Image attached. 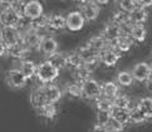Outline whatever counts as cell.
<instances>
[{
	"label": "cell",
	"instance_id": "cell-1",
	"mask_svg": "<svg viewBox=\"0 0 152 132\" xmlns=\"http://www.w3.org/2000/svg\"><path fill=\"white\" fill-rule=\"evenodd\" d=\"M59 73H61V70L54 67L48 59H45L38 64L35 78L37 81H39L40 84H50L59 77Z\"/></svg>",
	"mask_w": 152,
	"mask_h": 132
},
{
	"label": "cell",
	"instance_id": "cell-2",
	"mask_svg": "<svg viewBox=\"0 0 152 132\" xmlns=\"http://www.w3.org/2000/svg\"><path fill=\"white\" fill-rule=\"evenodd\" d=\"M5 79H7V83L10 88H14V89H20V88H24L28 83V78L23 74V72L19 68H12L9 69L7 74H5Z\"/></svg>",
	"mask_w": 152,
	"mask_h": 132
},
{
	"label": "cell",
	"instance_id": "cell-3",
	"mask_svg": "<svg viewBox=\"0 0 152 132\" xmlns=\"http://www.w3.org/2000/svg\"><path fill=\"white\" fill-rule=\"evenodd\" d=\"M83 88V97L87 100H98L102 97V83H99L97 79L91 78L82 83Z\"/></svg>",
	"mask_w": 152,
	"mask_h": 132
},
{
	"label": "cell",
	"instance_id": "cell-4",
	"mask_svg": "<svg viewBox=\"0 0 152 132\" xmlns=\"http://www.w3.org/2000/svg\"><path fill=\"white\" fill-rule=\"evenodd\" d=\"M23 40V35L19 32L18 28H13V26H1V42L7 44L8 48L15 45L18 43H21Z\"/></svg>",
	"mask_w": 152,
	"mask_h": 132
},
{
	"label": "cell",
	"instance_id": "cell-5",
	"mask_svg": "<svg viewBox=\"0 0 152 132\" xmlns=\"http://www.w3.org/2000/svg\"><path fill=\"white\" fill-rule=\"evenodd\" d=\"M44 15V7L39 0H28L24 5V16L29 20H35Z\"/></svg>",
	"mask_w": 152,
	"mask_h": 132
},
{
	"label": "cell",
	"instance_id": "cell-6",
	"mask_svg": "<svg viewBox=\"0 0 152 132\" xmlns=\"http://www.w3.org/2000/svg\"><path fill=\"white\" fill-rule=\"evenodd\" d=\"M86 18L83 14L80 13V10H73L69 12L67 15V29L72 33L79 32L83 29V26L86 24Z\"/></svg>",
	"mask_w": 152,
	"mask_h": 132
},
{
	"label": "cell",
	"instance_id": "cell-7",
	"mask_svg": "<svg viewBox=\"0 0 152 132\" xmlns=\"http://www.w3.org/2000/svg\"><path fill=\"white\" fill-rule=\"evenodd\" d=\"M131 73L133 76V78L138 83H145V82L150 81V74H151V64L147 62H138L136 63L132 69Z\"/></svg>",
	"mask_w": 152,
	"mask_h": 132
},
{
	"label": "cell",
	"instance_id": "cell-8",
	"mask_svg": "<svg viewBox=\"0 0 152 132\" xmlns=\"http://www.w3.org/2000/svg\"><path fill=\"white\" fill-rule=\"evenodd\" d=\"M58 49H59V43L56 38H53L50 35H44V38H43V40L40 43V47H39V52L43 56L48 59L53 54L58 53Z\"/></svg>",
	"mask_w": 152,
	"mask_h": 132
},
{
	"label": "cell",
	"instance_id": "cell-9",
	"mask_svg": "<svg viewBox=\"0 0 152 132\" xmlns=\"http://www.w3.org/2000/svg\"><path fill=\"white\" fill-rule=\"evenodd\" d=\"M121 52H118L117 49L108 47L107 49H104L103 52H101L99 54V59H101V64H103L104 67H115L118 63V60L121 59Z\"/></svg>",
	"mask_w": 152,
	"mask_h": 132
},
{
	"label": "cell",
	"instance_id": "cell-10",
	"mask_svg": "<svg viewBox=\"0 0 152 132\" xmlns=\"http://www.w3.org/2000/svg\"><path fill=\"white\" fill-rule=\"evenodd\" d=\"M45 34H42V33L37 32V30H30L28 33H25L23 35V44L26 47L31 49V51H38L39 52V47H40V43L43 40Z\"/></svg>",
	"mask_w": 152,
	"mask_h": 132
},
{
	"label": "cell",
	"instance_id": "cell-11",
	"mask_svg": "<svg viewBox=\"0 0 152 132\" xmlns=\"http://www.w3.org/2000/svg\"><path fill=\"white\" fill-rule=\"evenodd\" d=\"M40 87H42L43 92H44L48 103L57 104L59 101H61V98L63 96V92H62V89L57 84H54V83H50V84H40Z\"/></svg>",
	"mask_w": 152,
	"mask_h": 132
},
{
	"label": "cell",
	"instance_id": "cell-12",
	"mask_svg": "<svg viewBox=\"0 0 152 132\" xmlns=\"http://www.w3.org/2000/svg\"><path fill=\"white\" fill-rule=\"evenodd\" d=\"M80 13L83 14V16L86 18L87 21H94L98 19L99 16V13H101V9H99V5L96 4L93 0L89 3H86V4H82L80 5Z\"/></svg>",
	"mask_w": 152,
	"mask_h": 132
},
{
	"label": "cell",
	"instance_id": "cell-13",
	"mask_svg": "<svg viewBox=\"0 0 152 132\" xmlns=\"http://www.w3.org/2000/svg\"><path fill=\"white\" fill-rule=\"evenodd\" d=\"M101 34L108 40V43H113L122 35V30H121V26L118 24L113 23V21H108V23L104 25V28L102 29Z\"/></svg>",
	"mask_w": 152,
	"mask_h": 132
},
{
	"label": "cell",
	"instance_id": "cell-14",
	"mask_svg": "<svg viewBox=\"0 0 152 132\" xmlns=\"http://www.w3.org/2000/svg\"><path fill=\"white\" fill-rule=\"evenodd\" d=\"M23 15H20L14 9H10L8 12L1 13V26H13V28H18Z\"/></svg>",
	"mask_w": 152,
	"mask_h": 132
},
{
	"label": "cell",
	"instance_id": "cell-15",
	"mask_svg": "<svg viewBox=\"0 0 152 132\" xmlns=\"http://www.w3.org/2000/svg\"><path fill=\"white\" fill-rule=\"evenodd\" d=\"M30 103L38 112H39L40 109L45 106V104H48L45 95H44V92H43L40 86L38 88H35V89L30 93Z\"/></svg>",
	"mask_w": 152,
	"mask_h": 132
},
{
	"label": "cell",
	"instance_id": "cell-16",
	"mask_svg": "<svg viewBox=\"0 0 152 132\" xmlns=\"http://www.w3.org/2000/svg\"><path fill=\"white\" fill-rule=\"evenodd\" d=\"M133 43H134L133 39L129 35H121L116 42L110 43V47L117 49V51L121 53H127L132 49Z\"/></svg>",
	"mask_w": 152,
	"mask_h": 132
},
{
	"label": "cell",
	"instance_id": "cell-17",
	"mask_svg": "<svg viewBox=\"0 0 152 132\" xmlns=\"http://www.w3.org/2000/svg\"><path fill=\"white\" fill-rule=\"evenodd\" d=\"M119 95V86L117 82L106 81L102 83V97H106L108 100H115Z\"/></svg>",
	"mask_w": 152,
	"mask_h": 132
},
{
	"label": "cell",
	"instance_id": "cell-18",
	"mask_svg": "<svg viewBox=\"0 0 152 132\" xmlns=\"http://www.w3.org/2000/svg\"><path fill=\"white\" fill-rule=\"evenodd\" d=\"M49 29L56 32L67 29V16L61 13L49 14Z\"/></svg>",
	"mask_w": 152,
	"mask_h": 132
},
{
	"label": "cell",
	"instance_id": "cell-19",
	"mask_svg": "<svg viewBox=\"0 0 152 132\" xmlns=\"http://www.w3.org/2000/svg\"><path fill=\"white\" fill-rule=\"evenodd\" d=\"M23 74L28 79L34 78L37 76V70H38V64H35V62L30 59H26V60H20L19 62V67H18Z\"/></svg>",
	"mask_w": 152,
	"mask_h": 132
},
{
	"label": "cell",
	"instance_id": "cell-20",
	"mask_svg": "<svg viewBox=\"0 0 152 132\" xmlns=\"http://www.w3.org/2000/svg\"><path fill=\"white\" fill-rule=\"evenodd\" d=\"M87 44H88L89 47L93 48L94 51L99 52V53L110 47V43H108V40L102 34H97V35L91 37L88 39V42H87Z\"/></svg>",
	"mask_w": 152,
	"mask_h": 132
},
{
	"label": "cell",
	"instance_id": "cell-21",
	"mask_svg": "<svg viewBox=\"0 0 152 132\" xmlns=\"http://www.w3.org/2000/svg\"><path fill=\"white\" fill-rule=\"evenodd\" d=\"M48 60H49V62L56 68H58L59 70H62V69L68 67V53L58 52L56 54H53L52 57L48 58Z\"/></svg>",
	"mask_w": 152,
	"mask_h": 132
},
{
	"label": "cell",
	"instance_id": "cell-22",
	"mask_svg": "<svg viewBox=\"0 0 152 132\" xmlns=\"http://www.w3.org/2000/svg\"><path fill=\"white\" fill-rule=\"evenodd\" d=\"M92 70L87 67V65H82L79 68L73 69V78L74 82H78V83H84L86 81H88L92 78Z\"/></svg>",
	"mask_w": 152,
	"mask_h": 132
},
{
	"label": "cell",
	"instance_id": "cell-23",
	"mask_svg": "<svg viewBox=\"0 0 152 132\" xmlns=\"http://www.w3.org/2000/svg\"><path fill=\"white\" fill-rule=\"evenodd\" d=\"M129 18H131L132 24H145L148 19V12L147 9L137 7L132 13H129Z\"/></svg>",
	"mask_w": 152,
	"mask_h": 132
},
{
	"label": "cell",
	"instance_id": "cell-24",
	"mask_svg": "<svg viewBox=\"0 0 152 132\" xmlns=\"http://www.w3.org/2000/svg\"><path fill=\"white\" fill-rule=\"evenodd\" d=\"M129 37L133 39V42L143 43L147 38V29H146L145 24H133Z\"/></svg>",
	"mask_w": 152,
	"mask_h": 132
},
{
	"label": "cell",
	"instance_id": "cell-25",
	"mask_svg": "<svg viewBox=\"0 0 152 132\" xmlns=\"http://www.w3.org/2000/svg\"><path fill=\"white\" fill-rule=\"evenodd\" d=\"M111 116H112V118H115L116 121H118V122L122 123L123 126L131 123V118H129V109L113 107L112 111H111Z\"/></svg>",
	"mask_w": 152,
	"mask_h": 132
},
{
	"label": "cell",
	"instance_id": "cell-26",
	"mask_svg": "<svg viewBox=\"0 0 152 132\" xmlns=\"http://www.w3.org/2000/svg\"><path fill=\"white\" fill-rule=\"evenodd\" d=\"M116 82L121 87H131L134 82V78L131 73V70H121V72L117 73Z\"/></svg>",
	"mask_w": 152,
	"mask_h": 132
},
{
	"label": "cell",
	"instance_id": "cell-27",
	"mask_svg": "<svg viewBox=\"0 0 152 132\" xmlns=\"http://www.w3.org/2000/svg\"><path fill=\"white\" fill-rule=\"evenodd\" d=\"M31 28L33 30H37V32H44V30H48L49 29V15H42L40 18H38L35 20H31Z\"/></svg>",
	"mask_w": 152,
	"mask_h": 132
},
{
	"label": "cell",
	"instance_id": "cell-28",
	"mask_svg": "<svg viewBox=\"0 0 152 132\" xmlns=\"http://www.w3.org/2000/svg\"><path fill=\"white\" fill-rule=\"evenodd\" d=\"M112 102H113V107H116V108H123V109L133 108L131 98L127 95H121V93H119L115 100H112Z\"/></svg>",
	"mask_w": 152,
	"mask_h": 132
},
{
	"label": "cell",
	"instance_id": "cell-29",
	"mask_svg": "<svg viewBox=\"0 0 152 132\" xmlns=\"http://www.w3.org/2000/svg\"><path fill=\"white\" fill-rule=\"evenodd\" d=\"M138 108L145 113L147 118H152V97H142L137 102Z\"/></svg>",
	"mask_w": 152,
	"mask_h": 132
},
{
	"label": "cell",
	"instance_id": "cell-30",
	"mask_svg": "<svg viewBox=\"0 0 152 132\" xmlns=\"http://www.w3.org/2000/svg\"><path fill=\"white\" fill-rule=\"evenodd\" d=\"M129 118H131V123H134V125L145 123L146 121L148 120L145 116V113L138 108V106H136V107L129 109Z\"/></svg>",
	"mask_w": 152,
	"mask_h": 132
},
{
	"label": "cell",
	"instance_id": "cell-31",
	"mask_svg": "<svg viewBox=\"0 0 152 132\" xmlns=\"http://www.w3.org/2000/svg\"><path fill=\"white\" fill-rule=\"evenodd\" d=\"M111 21L118 24L119 26L124 25V24H128V23H132L131 18H129V13L123 12V10H121V9H118L117 12H115V14H113L112 18H111Z\"/></svg>",
	"mask_w": 152,
	"mask_h": 132
},
{
	"label": "cell",
	"instance_id": "cell-32",
	"mask_svg": "<svg viewBox=\"0 0 152 132\" xmlns=\"http://www.w3.org/2000/svg\"><path fill=\"white\" fill-rule=\"evenodd\" d=\"M83 64H84L83 59H82V57H80L78 49L77 51H72V52L68 53V67L75 69V68L82 67Z\"/></svg>",
	"mask_w": 152,
	"mask_h": 132
},
{
	"label": "cell",
	"instance_id": "cell-33",
	"mask_svg": "<svg viewBox=\"0 0 152 132\" xmlns=\"http://www.w3.org/2000/svg\"><path fill=\"white\" fill-rule=\"evenodd\" d=\"M67 93L70 97L74 98H80L83 97V88H82V83H78V82H72L69 83L66 88Z\"/></svg>",
	"mask_w": 152,
	"mask_h": 132
},
{
	"label": "cell",
	"instance_id": "cell-34",
	"mask_svg": "<svg viewBox=\"0 0 152 132\" xmlns=\"http://www.w3.org/2000/svg\"><path fill=\"white\" fill-rule=\"evenodd\" d=\"M96 108H97V111L111 113L112 108H113V102H112V100H108L106 97H101L98 100H96Z\"/></svg>",
	"mask_w": 152,
	"mask_h": 132
},
{
	"label": "cell",
	"instance_id": "cell-35",
	"mask_svg": "<svg viewBox=\"0 0 152 132\" xmlns=\"http://www.w3.org/2000/svg\"><path fill=\"white\" fill-rule=\"evenodd\" d=\"M57 112H58V109H57V106L54 103L45 104V106L39 111V113L42 114L43 117H45L47 120H53L54 117L57 116Z\"/></svg>",
	"mask_w": 152,
	"mask_h": 132
},
{
	"label": "cell",
	"instance_id": "cell-36",
	"mask_svg": "<svg viewBox=\"0 0 152 132\" xmlns=\"http://www.w3.org/2000/svg\"><path fill=\"white\" fill-rule=\"evenodd\" d=\"M137 7V0H118V8L126 13H132Z\"/></svg>",
	"mask_w": 152,
	"mask_h": 132
},
{
	"label": "cell",
	"instance_id": "cell-37",
	"mask_svg": "<svg viewBox=\"0 0 152 132\" xmlns=\"http://www.w3.org/2000/svg\"><path fill=\"white\" fill-rule=\"evenodd\" d=\"M107 128L110 132H123L124 126L122 123H119L118 121H116L115 118H112V116H111L110 122L107 123Z\"/></svg>",
	"mask_w": 152,
	"mask_h": 132
},
{
	"label": "cell",
	"instance_id": "cell-38",
	"mask_svg": "<svg viewBox=\"0 0 152 132\" xmlns=\"http://www.w3.org/2000/svg\"><path fill=\"white\" fill-rule=\"evenodd\" d=\"M110 120H111L110 112H101V111L97 112V123L107 126V123L110 122Z\"/></svg>",
	"mask_w": 152,
	"mask_h": 132
},
{
	"label": "cell",
	"instance_id": "cell-39",
	"mask_svg": "<svg viewBox=\"0 0 152 132\" xmlns=\"http://www.w3.org/2000/svg\"><path fill=\"white\" fill-rule=\"evenodd\" d=\"M91 132H110L107 128V126L104 125H99V123H96L93 125V127H92Z\"/></svg>",
	"mask_w": 152,
	"mask_h": 132
},
{
	"label": "cell",
	"instance_id": "cell-40",
	"mask_svg": "<svg viewBox=\"0 0 152 132\" xmlns=\"http://www.w3.org/2000/svg\"><path fill=\"white\" fill-rule=\"evenodd\" d=\"M137 4H138V7H141V8L148 9V8L152 7V0H137Z\"/></svg>",
	"mask_w": 152,
	"mask_h": 132
},
{
	"label": "cell",
	"instance_id": "cell-41",
	"mask_svg": "<svg viewBox=\"0 0 152 132\" xmlns=\"http://www.w3.org/2000/svg\"><path fill=\"white\" fill-rule=\"evenodd\" d=\"M93 1L96 4H98V5H108L112 1V0H93Z\"/></svg>",
	"mask_w": 152,
	"mask_h": 132
},
{
	"label": "cell",
	"instance_id": "cell-42",
	"mask_svg": "<svg viewBox=\"0 0 152 132\" xmlns=\"http://www.w3.org/2000/svg\"><path fill=\"white\" fill-rule=\"evenodd\" d=\"M75 3H79L80 5L82 4H86V3H89V1H92V0H74Z\"/></svg>",
	"mask_w": 152,
	"mask_h": 132
},
{
	"label": "cell",
	"instance_id": "cell-43",
	"mask_svg": "<svg viewBox=\"0 0 152 132\" xmlns=\"http://www.w3.org/2000/svg\"><path fill=\"white\" fill-rule=\"evenodd\" d=\"M150 83H152V64H151V74H150Z\"/></svg>",
	"mask_w": 152,
	"mask_h": 132
},
{
	"label": "cell",
	"instance_id": "cell-44",
	"mask_svg": "<svg viewBox=\"0 0 152 132\" xmlns=\"http://www.w3.org/2000/svg\"><path fill=\"white\" fill-rule=\"evenodd\" d=\"M39 1H42V0H39Z\"/></svg>",
	"mask_w": 152,
	"mask_h": 132
}]
</instances>
